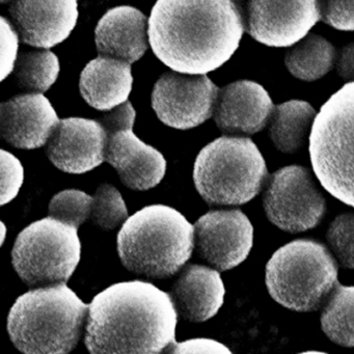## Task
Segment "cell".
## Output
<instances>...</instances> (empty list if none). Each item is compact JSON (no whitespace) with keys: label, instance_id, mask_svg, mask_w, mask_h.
Instances as JSON below:
<instances>
[{"label":"cell","instance_id":"30bf717a","mask_svg":"<svg viewBox=\"0 0 354 354\" xmlns=\"http://www.w3.org/2000/svg\"><path fill=\"white\" fill-rule=\"evenodd\" d=\"M218 92L208 76L167 72L155 84L152 107L169 127L192 129L212 117Z\"/></svg>","mask_w":354,"mask_h":354},{"label":"cell","instance_id":"4316f807","mask_svg":"<svg viewBox=\"0 0 354 354\" xmlns=\"http://www.w3.org/2000/svg\"><path fill=\"white\" fill-rule=\"evenodd\" d=\"M326 239L339 264L354 269V212L335 217L329 225Z\"/></svg>","mask_w":354,"mask_h":354},{"label":"cell","instance_id":"7c38bea8","mask_svg":"<svg viewBox=\"0 0 354 354\" xmlns=\"http://www.w3.org/2000/svg\"><path fill=\"white\" fill-rule=\"evenodd\" d=\"M319 19L317 1H250L246 32L267 46L290 47L306 38Z\"/></svg>","mask_w":354,"mask_h":354},{"label":"cell","instance_id":"3957f363","mask_svg":"<svg viewBox=\"0 0 354 354\" xmlns=\"http://www.w3.org/2000/svg\"><path fill=\"white\" fill-rule=\"evenodd\" d=\"M88 308L66 283L36 288L12 306L8 331L24 354H69L82 337Z\"/></svg>","mask_w":354,"mask_h":354},{"label":"cell","instance_id":"7402d4cb","mask_svg":"<svg viewBox=\"0 0 354 354\" xmlns=\"http://www.w3.org/2000/svg\"><path fill=\"white\" fill-rule=\"evenodd\" d=\"M335 57V47L326 39L310 35L287 51L285 64L294 77L315 82L333 69Z\"/></svg>","mask_w":354,"mask_h":354},{"label":"cell","instance_id":"4fadbf2b","mask_svg":"<svg viewBox=\"0 0 354 354\" xmlns=\"http://www.w3.org/2000/svg\"><path fill=\"white\" fill-rule=\"evenodd\" d=\"M106 132L99 121L69 118L53 131L46 153L51 162L68 174L88 173L105 160Z\"/></svg>","mask_w":354,"mask_h":354},{"label":"cell","instance_id":"9c48e42d","mask_svg":"<svg viewBox=\"0 0 354 354\" xmlns=\"http://www.w3.org/2000/svg\"><path fill=\"white\" fill-rule=\"evenodd\" d=\"M263 206L269 221L288 233L314 229L326 211L324 196L310 171L300 165L283 167L270 176Z\"/></svg>","mask_w":354,"mask_h":354},{"label":"cell","instance_id":"44dd1931","mask_svg":"<svg viewBox=\"0 0 354 354\" xmlns=\"http://www.w3.org/2000/svg\"><path fill=\"white\" fill-rule=\"evenodd\" d=\"M316 117V111L304 101H288L275 107L269 126L275 148L286 154L298 152L306 144Z\"/></svg>","mask_w":354,"mask_h":354},{"label":"cell","instance_id":"4dcf8cb0","mask_svg":"<svg viewBox=\"0 0 354 354\" xmlns=\"http://www.w3.org/2000/svg\"><path fill=\"white\" fill-rule=\"evenodd\" d=\"M169 354H234L225 344L213 339L198 337L175 343Z\"/></svg>","mask_w":354,"mask_h":354},{"label":"cell","instance_id":"ffe728a7","mask_svg":"<svg viewBox=\"0 0 354 354\" xmlns=\"http://www.w3.org/2000/svg\"><path fill=\"white\" fill-rule=\"evenodd\" d=\"M131 65L99 55L80 75L82 96L97 111H109L127 102L132 90Z\"/></svg>","mask_w":354,"mask_h":354},{"label":"cell","instance_id":"d6986e66","mask_svg":"<svg viewBox=\"0 0 354 354\" xmlns=\"http://www.w3.org/2000/svg\"><path fill=\"white\" fill-rule=\"evenodd\" d=\"M178 316L189 322L214 317L225 300V288L218 271L204 265H188L169 294Z\"/></svg>","mask_w":354,"mask_h":354},{"label":"cell","instance_id":"6da1fadb","mask_svg":"<svg viewBox=\"0 0 354 354\" xmlns=\"http://www.w3.org/2000/svg\"><path fill=\"white\" fill-rule=\"evenodd\" d=\"M148 24L157 59L185 75L218 69L237 50L244 32L241 13L229 0H159Z\"/></svg>","mask_w":354,"mask_h":354},{"label":"cell","instance_id":"83f0119b","mask_svg":"<svg viewBox=\"0 0 354 354\" xmlns=\"http://www.w3.org/2000/svg\"><path fill=\"white\" fill-rule=\"evenodd\" d=\"M1 196L0 204L5 206L19 194L24 184V169L19 159L13 154L1 150Z\"/></svg>","mask_w":354,"mask_h":354},{"label":"cell","instance_id":"603a6c76","mask_svg":"<svg viewBox=\"0 0 354 354\" xmlns=\"http://www.w3.org/2000/svg\"><path fill=\"white\" fill-rule=\"evenodd\" d=\"M321 328L333 343L354 347V286H335L323 306Z\"/></svg>","mask_w":354,"mask_h":354},{"label":"cell","instance_id":"52a82bcc","mask_svg":"<svg viewBox=\"0 0 354 354\" xmlns=\"http://www.w3.org/2000/svg\"><path fill=\"white\" fill-rule=\"evenodd\" d=\"M310 157L325 190L354 208V82L333 94L317 115Z\"/></svg>","mask_w":354,"mask_h":354},{"label":"cell","instance_id":"7a4b0ae2","mask_svg":"<svg viewBox=\"0 0 354 354\" xmlns=\"http://www.w3.org/2000/svg\"><path fill=\"white\" fill-rule=\"evenodd\" d=\"M178 313L171 295L148 281L113 283L88 308L91 354H162L176 343Z\"/></svg>","mask_w":354,"mask_h":354},{"label":"cell","instance_id":"ac0fdd59","mask_svg":"<svg viewBox=\"0 0 354 354\" xmlns=\"http://www.w3.org/2000/svg\"><path fill=\"white\" fill-rule=\"evenodd\" d=\"M95 41L99 55L131 65L148 50L147 17L129 6L113 8L99 20Z\"/></svg>","mask_w":354,"mask_h":354},{"label":"cell","instance_id":"8992f818","mask_svg":"<svg viewBox=\"0 0 354 354\" xmlns=\"http://www.w3.org/2000/svg\"><path fill=\"white\" fill-rule=\"evenodd\" d=\"M337 262L326 246L298 239L281 246L266 266V286L271 297L295 312L323 308L337 285Z\"/></svg>","mask_w":354,"mask_h":354},{"label":"cell","instance_id":"277c9868","mask_svg":"<svg viewBox=\"0 0 354 354\" xmlns=\"http://www.w3.org/2000/svg\"><path fill=\"white\" fill-rule=\"evenodd\" d=\"M194 250V225L165 205H151L124 223L118 252L124 266L149 279H165L186 264Z\"/></svg>","mask_w":354,"mask_h":354},{"label":"cell","instance_id":"9a60e30c","mask_svg":"<svg viewBox=\"0 0 354 354\" xmlns=\"http://www.w3.org/2000/svg\"><path fill=\"white\" fill-rule=\"evenodd\" d=\"M10 14L21 42L49 49L69 38L78 19L75 0L14 1Z\"/></svg>","mask_w":354,"mask_h":354},{"label":"cell","instance_id":"cb8c5ba5","mask_svg":"<svg viewBox=\"0 0 354 354\" xmlns=\"http://www.w3.org/2000/svg\"><path fill=\"white\" fill-rule=\"evenodd\" d=\"M59 70V57L51 51H22L14 76L18 86L28 94H43L57 82Z\"/></svg>","mask_w":354,"mask_h":354},{"label":"cell","instance_id":"d6a6232c","mask_svg":"<svg viewBox=\"0 0 354 354\" xmlns=\"http://www.w3.org/2000/svg\"><path fill=\"white\" fill-rule=\"evenodd\" d=\"M297 354H328V353H326V352L316 351V350H310V351L300 352V353H297Z\"/></svg>","mask_w":354,"mask_h":354},{"label":"cell","instance_id":"8fae6325","mask_svg":"<svg viewBox=\"0 0 354 354\" xmlns=\"http://www.w3.org/2000/svg\"><path fill=\"white\" fill-rule=\"evenodd\" d=\"M254 243V227L242 211L215 210L194 225V248L219 271L230 270L246 260Z\"/></svg>","mask_w":354,"mask_h":354},{"label":"cell","instance_id":"e0dca14e","mask_svg":"<svg viewBox=\"0 0 354 354\" xmlns=\"http://www.w3.org/2000/svg\"><path fill=\"white\" fill-rule=\"evenodd\" d=\"M274 109L262 86L239 80L219 90L213 118L223 133L252 136L264 129Z\"/></svg>","mask_w":354,"mask_h":354},{"label":"cell","instance_id":"5bb4252c","mask_svg":"<svg viewBox=\"0 0 354 354\" xmlns=\"http://www.w3.org/2000/svg\"><path fill=\"white\" fill-rule=\"evenodd\" d=\"M132 128L106 132L105 161L118 171L124 185L145 192L160 183L167 160L158 150L142 142Z\"/></svg>","mask_w":354,"mask_h":354},{"label":"cell","instance_id":"484cf974","mask_svg":"<svg viewBox=\"0 0 354 354\" xmlns=\"http://www.w3.org/2000/svg\"><path fill=\"white\" fill-rule=\"evenodd\" d=\"M93 196L77 189H68L53 196L49 204V217L78 227L90 219Z\"/></svg>","mask_w":354,"mask_h":354},{"label":"cell","instance_id":"ba28073f","mask_svg":"<svg viewBox=\"0 0 354 354\" xmlns=\"http://www.w3.org/2000/svg\"><path fill=\"white\" fill-rule=\"evenodd\" d=\"M77 230L53 217L26 227L12 252V263L20 279L35 289L69 281L82 256Z\"/></svg>","mask_w":354,"mask_h":354},{"label":"cell","instance_id":"2e32d148","mask_svg":"<svg viewBox=\"0 0 354 354\" xmlns=\"http://www.w3.org/2000/svg\"><path fill=\"white\" fill-rule=\"evenodd\" d=\"M61 120L43 94L13 97L0 105V129L6 142L24 150L46 145Z\"/></svg>","mask_w":354,"mask_h":354},{"label":"cell","instance_id":"f1b7e54d","mask_svg":"<svg viewBox=\"0 0 354 354\" xmlns=\"http://www.w3.org/2000/svg\"><path fill=\"white\" fill-rule=\"evenodd\" d=\"M320 17L337 30L354 32V1H320Z\"/></svg>","mask_w":354,"mask_h":354},{"label":"cell","instance_id":"836d02e7","mask_svg":"<svg viewBox=\"0 0 354 354\" xmlns=\"http://www.w3.org/2000/svg\"><path fill=\"white\" fill-rule=\"evenodd\" d=\"M1 227H3V239H1V243H3L6 237V225H3V223H1Z\"/></svg>","mask_w":354,"mask_h":354},{"label":"cell","instance_id":"f546056e","mask_svg":"<svg viewBox=\"0 0 354 354\" xmlns=\"http://www.w3.org/2000/svg\"><path fill=\"white\" fill-rule=\"evenodd\" d=\"M1 26V82L15 70L18 59L19 36L5 17L0 18Z\"/></svg>","mask_w":354,"mask_h":354},{"label":"cell","instance_id":"d4e9b609","mask_svg":"<svg viewBox=\"0 0 354 354\" xmlns=\"http://www.w3.org/2000/svg\"><path fill=\"white\" fill-rule=\"evenodd\" d=\"M127 219V206L119 190L111 184L99 186L93 196L90 216L93 225L103 231H111L126 223Z\"/></svg>","mask_w":354,"mask_h":354},{"label":"cell","instance_id":"5b68a950","mask_svg":"<svg viewBox=\"0 0 354 354\" xmlns=\"http://www.w3.org/2000/svg\"><path fill=\"white\" fill-rule=\"evenodd\" d=\"M264 157L250 138L223 136L196 157L194 181L210 206H239L260 194L267 180Z\"/></svg>","mask_w":354,"mask_h":354},{"label":"cell","instance_id":"1f68e13d","mask_svg":"<svg viewBox=\"0 0 354 354\" xmlns=\"http://www.w3.org/2000/svg\"><path fill=\"white\" fill-rule=\"evenodd\" d=\"M337 75L346 82H354V43L342 47L335 57Z\"/></svg>","mask_w":354,"mask_h":354}]
</instances>
